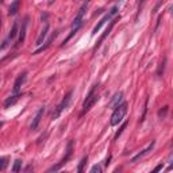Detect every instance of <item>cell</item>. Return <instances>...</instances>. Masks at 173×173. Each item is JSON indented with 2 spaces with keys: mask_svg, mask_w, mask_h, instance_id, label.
I'll return each mask as SVG.
<instances>
[{
  "mask_svg": "<svg viewBox=\"0 0 173 173\" xmlns=\"http://www.w3.org/2000/svg\"><path fill=\"white\" fill-rule=\"evenodd\" d=\"M127 103H120L118 107H115L111 116V126H116L123 120L124 115L127 114Z\"/></svg>",
  "mask_w": 173,
  "mask_h": 173,
  "instance_id": "6da1fadb",
  "label": "cell"
},
{
  "mask_svg": "<svg viewBox=\"0 0 173 173\" xmlns=\"http://www.w3.org/2000/svg\"><path fill=\"white\" fill-rule=\"evenodd\" d=\"M97 99H99V96H97L96 93H95V87L91 89V92L88 93V96H87V99H85L84 104H82V112H87L88 110L92 108V106H93L95 103L97 102Z\"/></svg>",
  "mask_w": 173,
  "mask_h": 173,
  "instance_id": "7a4b0ae2",
  "label": "cell"
},
{
  "mask_svg": "<svg viewBox=\"0 0 173 173\" xmlns=\"http://www.w3.org/2000/svg\"><path fill=\"white\" fill-rule=\"evenodd\" d=\"M72 96H73V92H69V93L66 95V96L62 99V102H61V104H60L58 107H57V110H56V112L53 114V119H57V118L60 116V114H61L64 110H66L68 108V106H69V103H71V100H72Z\"/></svg>",
  "mask_w": 173,
  "mask_h": 173,
  "instance_id": "3957f363",
  "label": "cell"
},
{
  "mask_svg": "<svg viewBox=\"0 0 173 173\" xmlns=\"http://www.w3.org/2000/svg\"><path fill=\"white\" fill-rule=\"evenodd\" d=\"M87 6H88V0H87L84 4H82L81 8H80L79 12H77L76 18H74L73 23H72V27H73V29H80V26H81V23H82V18H84L85 11H87Z\"/></svg>",
  "mask_w": 173,
  "mask_h": 173,
  "instance_id": "277c9868",
  "label": "cell"
},
{
  "mask_svg": "<svg viewBox=\"0 0 173 173\" xmlns=\"http://www.w3.org/2000/svg\"><path fill=\"white\" fill-rule=\"evenodd\" d=\"M72 150H73V141H69L68 142V146H66V155H65L64 158H62V161L60 162V165H57V166H53V168H50L49 172H53V170H58L60 168H61L62 164H65V162L69 160V157L72 155Z\"/></svg>",
  "mask_w": 173,
  "mask_h": 173,
  "instance_id": "5b68a950",
  "label": "cell"
},
{
  "mask_svg": "<svg viewBox=\"0 0 173 173\" xmlns=\"http://www.w3.org/2000/svg\"><path fill=\"white\" fill-rule=\"evenodd\" d=\"M116 11H118V7H114V8H112L111 11H110V14H108V15H106V16H104V18H103L102 21H100L99 23H97L96 26H95V29H93V31H92V34H93V35H95V34H96V32L99 31L100 29H102V26H103V24L106 23L107 21H110V19H111V16H112V15H115V14H116Z\"/></svg>",
  "mask_w": 173,
  "mask_h": 173,
  "instance_id": "8992f818",
  "label": "cell"
},
{
  "mask_svg": "<svg viewBox=\"0 0 173 173\" xmlns=\"http://www.w3.org/2000/svg\"><path fill=\"white\" fill-rule=\"evenodd\" d=\"M43 114H45V107H41V108L38 110V112H37V115L34 116V119H32V123L31 126H30V129L31 130H37L39 126V123H41L42 118H43Z\"/></svg>",
  "mask_w": 173,
  "mask_h": 173,
  "instance_id": "52a82bcc",
  "label": "cell"
},
{
  "mask_svg": "<svg viewBox=\"0 0 173 173\" xmlns=\"http://www.w3.org/2000/svg\"><path fill=\"white\" fill-rule=\"evenodd\" d=\"M24 80H26V72H24V73H22L21 76H18V79H16V81H15V84H14V93H19L21 87L23 85Z\"/></svg>",
  "mask_w": 173,
  "mask_h": 173,
  "instance_id": "ba28073f",
  "label": "cell"
},
{
  "mask_svg": "<svg viewBox=\"0 0 173 173\" xmlns=\"http://www.w3.org/2000/svg\"><path fill=\"white\" fill-rule=\"evenodd\" d=\"M153 147H154V141H153L152 144H150L149 146H147L146 149L144 150V152H141V153H139V154H137V155H135L134 158H131V162H135V161H138V160H139V158H142V157H145V155H146V154H147V153H149V152H152V150H153Z\"/></svg>",
  "mask_w": 173,
  "mask_h": 173,
  "instance_id": "9c48e42d",
  "label": "cell"
},
{
  "mask_svg": "<svg viewBox=\"0 0 173 173\" xmlns=\"http://www.w3.org/2000/svg\"><path fill=\"white\" fill-rule=\"evenodd\" d=\"M122 97H123V93H122V92H116V93H115V96L112 97L111 103H110V107H112V108L118 107L120 104V102H122Z\"/></svg>",
  "mask_w": 173,
  "mask_h": 173,
  "instance_id": "30bf717a",
  "label": "cell"
},
{
  "mask_svg": "<svg viewBox=\"0 0 173 173\" xmlns=\"http://www.w3.org/2000/svg\"><path fill=\"white\" fill-rule=\"evenodd\" d=\"M47 31H49V24H45L43 26V29H42V31H41V34H39V37H38V39H37V43L35 45H42V42H43V39L46 38V35H47Z\"/></svg>",
  "mask_w": 173,
  "mask_h": 173,
  "instance_id": "8fae6325",
  "label": "cell"
},
{
  "mask_svg": "<svg viewBox=\"0 0 173 173\" xmlns=\"http://www.w3.org/2000/svg\"><path fill=\"white\" fill-rule=\"evenodd\" d=\"M19 97H21V95H18V93H15L14 96L8 97V99H7L6 102H4V107H6V108H8L10 106H14L15 103H16V102L19 100Z\"/></svg>",
  "mask_w": 173,
  "mask_h": 173,
  "instance_id": "7c38bea8",
  "label": "cell"
},
{
  "mask_svg": "<svg viewBox=\"0 0 173 173\" xmlns=\"http://www.w3.org/2000/svg\"><path fill=\"white\" fill-rule=\"evenodd\" d=\"M26 27H27V18H26V21L23 22V24H22V30H21V32H19L18 45H21V43H23V42H24V37H26Z\"/></svg>",
  "mask_w": 173,
  "mask_h": 173,
  "instance_id": "4fadbf2b",
  "label": "cell"
},
{
  "mask_svg": "<svg viewBox=\"0 0 173 173\" xmlns=\"http://www.w3.org/2000/svg\"><path fill=\"white\" fill-rule=\"evenodd\" d=\"M114 24H115V21H112V22H111V24H110V26H108V27H107V29H106V32H104V34H103V35L100 37V39H99V43H97V46H99V45L102 43V42H103V41H104V39L107 38V35H108V34H110V31H111V30H112V27H114Z\"/></svg>",
  "mask_w": 173,
  "mask_h": 173,
  "instance_id": "5bb4252c",
  "label": "cell"
},
{
  "mask_svg": "<svg viewBox=\"0 0 173 173\" xmlns=\"http://www.w3.org/2000/svg\"><path fill=\"white\" fill-rule=\"evenodd\" d=\"M18 35V22H15L14 24H12V29H11V31H10V34H8V39H14L15 37Z\"/></svg>",
  "mask_w": 173,
  "mask_h": 173,
  "instance_id": "9a60e30c",
  "label": "cell"
},
{
  "mask_svg": "<svg viewBox=\"0 0 173 173\" xmlns=\"http://www.w3.org/2000/svg\"><path fill=\"white\" fill-rule=\"evenodd\" d=\"M18 10H19V0H15L14 3L10 6V11H8V14L10 15H15L16 12H18Z\"/></svg>",
  "mask_w": 173,
  "mask_h": 173,
  "instance_id": "2e32d148",
  "label": "cell"
},
{
  "mask_svg": "<svg viewBox=\"0 0 173 173\" xmlns=\"http://www.w3.org/2000/svg\"><path fill=\"white\" fill-rule=\"evenodd\" d=\"M7 161H8V158H7V157H0V172L6 169L7 164H8Z\"/></svg>",
  "mask_w": 173,
  "mask_h": 173,
  "instance_id": "e0dca14e",
  "label": "cell"
},
{
  "mask_svg": "<svg viewBox=\"0 0 173 173\" xmlns=\"http://www.w3.org/2000/svg\"><path fill=\"white\" fill-rule=\"evenodd\" d=\"M21 165H22V161L21 160H16L14 164V166H12V172L14 173H18L19 170H21Z\"/></svg>",
  "mask_w": 173,
  "mask_h": 173,
  "instance_id": "ac0fdd59",
  "label": "cell"
},
{
  "mask_svg": "<svg viewBox=\"0 0 173 173\" xmlns=\"http://www.w3.org/2000/svg\"><path fill=\"white\" fill-rule=\"evenodd\" d=\"M87 157H84V158L81 160V162H80V165H79V168H77V170H79V172H82V168H84V165L87 164Z\"/></svg>",
  "mask_w": 173,
  "mask_h": 173,
  "instance_id": "d6986e66",
  "label": "cell"
},
{
  "mask_svg": "<svg viewBox=\"0 0 173 173\" xmlns=\"http://www.w3.org/2000/svg\"><path fill=\"white\" fill-rule=\"evenodd\" d=\"M166 112H168V107H164V108H162L161 111L158 112V115H160V116H162V118H165V115H166Z\"/></svg>",
  "mask_w": 173,
  "mask_h": 173,
  "instance_id": "ffe728a7",
  "label": "cell"
},
{
  "mask_svg": "<svg viewBox=\"0 0 173 173\" xmlns=\"http://www.w3.org/2000/svg\"><path fill=\"white\" fill-rule=\"evenodd\" d=\"M126 127H127V123H123V126H122V129H120V130H119V131H118V133H116V135H115V139H116V138H118V137H119V135H120V134H122V131H123V130H124V129H126Z\"/></svg>",
  "mask_w": 173,
  "mask_h": 173,
  "instance_id": "44dd1931",
  "label": "cell"
},
{
  "mask_svg": "<svg viewBox=\"0 0 173 173\" xmlns=\"http://www.w3.org/2000/svg\"><path fill=\"white\" fill-rule=\"evenodd\" d=\"M91 172H92V173H95V172H97V173H99V172H102V168H100L99 165H95V166L91 169Z\"/></svg>",
  "mask_w": 173,
  "mask_h": 173,
  "instance_id": "7402d4cb",
  "label": "cell"
},
{
  "mask_svg": "<svg viewBox=\"0 0 173 173\" xmlns=\"http://www.w3.org/2000/svg\"><path fill=\"white\" fill-rule=\"evenodd\" d=\"M161 169H162V165H158V166L155 168V169H154V170H155V172H157V170H161Z\"/></svg>",
  "mask_w": 173,
  "mask_h": 173,
  "instance_id": "603a6c76",
  "label": "cell"
},
{
  "mask_svg": "<svg viewBox=\"0 0 173 173\" xmlns=\"http://www.w3.org/2000/svg\"><path fill=\"white\" fill-rule=\"evenodd\" d=\"M1 126H3V123H1V122H0V127H1Z\"/></svg>",
  "mask_w": 173,
  "mask_h": 173,
  "instance_id": "cb8c5ba5",
  "label": "cell"
},
{
  "mask_svg": "<svg viewBox=\"0 0 173 173\" xmlns=\"http://www.w3.org/2000/svg\"><path fill=\"white\" fill-rule=\"evenodd\" d=\"M0 23H1V19H0Z\"/></svg>",
  "mask_w": 173,
  "mask_h": 173,
  "instance_id": "d4e9b609",
  "label": "cell"
},
{
  "mask_svg": "<svg viewBox=\"0 0 173 173\" xmlns=\"http://www.w3.org/2000/svg\"><path fill=\"white\" fill-rule=\"evenodd\" d=\"M0 1H3V0H0Z\"/></svg>",
  "mask_w": 173,
  "mask_h": 173,
  "instance_id": "484cf974",
  "label": "cell"
}]
</instances>
